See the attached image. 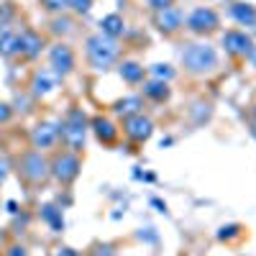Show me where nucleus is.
<instances>
[{
    "instance_id": "obj_1",
    "label": "nucleus",
    "mask_w": 256,
    "mask_h": 256,
    "mask_svg": "<svg viewBox=\"0 0 256 256\" xmlns=\"http://www.w3.org/2000/svg\"><path fill=\"white\" fill-rule=\"evenodd\" d=\"M88 56H90V62H92V67H98V70L110 67L113 59L118 56V44H116V38L105 36V34L90 36V38H88Z\"/></svg>"
},
{
    "instance_id": "obj_2",
    "label": "nucleus",
    "mask_w": 256,
    "mask_h": 256,
    "mask_svg": "<svg viewBox=\"0 0 256 256\" xmlns=\"http://www.w3.org/2000/svg\"><path fill=\"white\" fill-rule=\"evenodd\" d=\"M182 62H184V67L190 72L202 74V72H210L218 64V54H216V49L208 46V44H190L182 52Z\"/></svg>"
},
{
    "instance_id": "obj_3",
    "label": "nucleus",
    "mask_w": 256,
    "mask_h": 256,
    "mask_svg": "<svg viewBox=\"0 0 256 256\" xmlns=\"http://www.w3.org/2000/svg\"><path fill=\"white\" fill-rule=\"evenodd\" d=\"M216 26H218V16H216V10H210V8H198V10H192L190 18H187V28L195 31V34L212 31Z\"/></svg>"
},
{
    "instance_id": "obj_4",
    "label": "nucleus",
    "mask_w": 256,
    "mask_h": 256,
    "mask_svg": "<svg viewBox=\"0 0 256 256\" xmlns=\"http://www.w3.org/2000/svg\"><path fill=\"white\" fill-rule=\"evenodd\" d=\"M64 136H67L70 146H74V148L82 146V141H84V116L80 110L70 113V123L64 126Z\"/></svg>"
},
{
    "instance_id": "obj_5",
    "label": "nucleus",
    "mask_w": 256,
    "mask_h": 256,
    "mask_svg": "<svg viewBox=\"0 0 256 256\" xmlns=\"http://www.w3.org/2000/svg\"><path fill=\"white\" fill-rule=\"evenodd\" d=\"M54 177L56 180H62V182H70V180H74L77 177V172H80V162H77V156H72V154H64V156H59L56 162H54Z\"/></svg>"
},
{
    "instance_id": "obj_6",
    "label": "nucleus",
    "mask_w": 256,
    "mask_h": 256,
    "mask_svg": "<svg viewBox=\"0 0 256 256\" xmlns=\"http://www.w3.org/2000/svg\"><path fill=\"white\" fill-rule=\"evenodd\" d=\"M223 44H226V49H228L230 54H241V56L251 54V49H254L251 38H248L246 34H241V31H228V34L223 36Z\"/></svg>"
},
{
    "instance_id": "obj_7",
    "label": "nucleus",
    "mask_w": 256,
    "mask_h": 256,
    "mask_svg": "<svg viewBox=\"0 0 256 256\" xmlns=\"http://www.w3.org/2000/svg\"><path fill=\"white\" fill-rule=\"evenodd\" d=\"M52 67H54L56 74H70V72H72V67H74V56H72L70 46L59 44V46L52 49Z\"/></svg>"
},
{
    "instance_id": "obj_8",
    "label": "nucleus",
    "mask_w": 256,
    "mask_h": 256,
    "mask_svg": "<svg viewBox=\"0 0 256 256\" xmlns=\"http://www.w3.org/2000/svg\"><path fill=\"white\" fill-rule=\"evenodd\" d=\"M152 128H154L152 120L144 118V116H138V113L126 120V134L131 136V138H136V141H146L148 136H152Z\"/></svg>"
},
{
    "instance_id": "obj_9",
    "label": "nucleus",
    "mask_w": 256,
    "mask_h": 256,
    "mask_svg": "<svg viewBox=\"0 0 256 256\" xmlns=\"http://www.w3.org/2000/svg\"><path fill=\"white\" fill-rule=\"evenodd\" d=\"M24 174L28 180H34V182L44 180L46 177V162H44V156H41V154H28L24 159Z\"/></svg>"
},
{
    "instance_id": "obj_10",
    "label": "nucleus",
    "mask_w": 256,
    "mask_h": 256,
    "mask_svg": "<svg viewBox=\"0 0 256 256\" xmlns=\"http://www.w3.org/2000/svg\"><path fill=\"white\" fill-rule=\"evenodd\" d=\"M156 26L162 28V31H166V34H172V31H177L180 26H182V13L177 10V8H164V10H159V18H156Z\"/></svg>"
},
{
    "instance_id": "obj_11",
    "label": "nucleus",
    "mask_w": 256,
    "mask_h": 256,
    "mask_svg": "<svg viewBox=\"0 0 256 256\" xmlns=\"http://www.w3.org/2000/svg\"><path fill=\"white\" fill-rule=\"evenodd\" d=\"M54 138H56V128H54L52 123H41V126H36V131H34V144H36V146L46 148V146L54 144Z\"/></svg>"
},
{
    "instance_id": "obj_12",
    "label": "nucleus",
    "mask_w": 256,
    "mask_h": 256,
    "mask_svg": "<svg viewBox=\"0 0 256 256\" xmlns=\"http://www.w3.org/2000/svg\"><path fill=\"white\" fill-rule=\"evenodd\" d=\"M18 46H20V54L26 56H36L41 52V38L36 34H20L18 36Z\"/></svg>"
},
{
    "instance_id": "obj_13",
    "label": "nucleus",
    "mask_w": 256,
    "mask_h": 256,
    "mask_svg": "<svg viewBox=\"0 0 256 256\" xmlns=\"http://www.w3.org/2000/svg\"><path fill=\"white\" fill-rule=\"evenodd\" d=\"M233 18H236L241 26H256V10L251 6L236 3V6H233Z\"/></svg>"
},
{
    "instance_id": "obj_14",
    "label": "nucleus",
    "mask_w": 256,
    "mask_h": 256,
    "mask_svg": "<svg viewBox=\"0 0 256 256\" xmlns=\"http://www.w3.org/2000/svg\"><path fill=\"white\" fill-rule=\"evenodd\" d=\"M0 52H3V54H18V52H20V46H18V34H13L10 28L0 31Z\"/></svg>"
},
{
    "instance_id": "obj_15",
    "label": "nucleus",
    "mask_w": 256,
    "mask_h": 256,
    "mask_svg": "<svg viewBox=\"0 0 256 256\" xmlns=\"http://www.w3.org/2000/svg\"><path fill=\"white\" fill-rule=\"evenodd\" d=\"M100 26H102V34H105V36L116 38L118 34H123V18H120V16H105V18L100 20Z\"/></svg>"
},
{
    "instance_id": "obj_16",
    "label": "nucleus",
    "mask_w": 256,
    "mask_h": 256,
    "mask_svg": "<svg viewBox=\"0 0 256 256\" xmlns=\"http://www.w3.org/2000/svg\"><path fill=\"white\" fill-rule=\"evenodd\" d=\"M144 92H146L148 98H154V100H166V98H169V88H166V82H162V80L148 82L146 88H144Z\"/></svg>"
},
{
    "instance_id": "obj_17",
    "label": "nucleus",
    "mask_w": 256,
    "mask_h": 256,
    "mask_svg": "<svg viewBox=\"0 0 256 256\" xmlns=\"http://www.w3.org/2000/svg\"><path fill=\"white\" fill-rule=\"evenodd\" d=\"M95 134L102 138V141H113L116 138V128H113V123L110 120H105V118H95Z\"/></svg>"
},
{
    "instance_id": "obj_18",
    "label": "nucleus",
    "mask_w": 256,
    "mask_h": 256,
    "mask_svg": "<svg viewBox=\"0 0 256 256\" xmlns=\"http://www.w3.org/2000/svg\"><path fill=\"white\" fill-rule=\"evenodd\" d=\"M120 74H123V80H128V82H138V80L144 77V67H138L136 62H126L123 67H120Z\"/></svg>"
},
{
    "instance_id": "obj_19",
    "label": "nucleus",
    "mask_w": 256,
    "mask_h": 256,
    "mask_svg": "<svg viewBox=\"0 0 256 256\" xmlns=\"http://www.w3.org/2000/svg\"><path fill=\"white\" fill-rule=\"evenodd\" d=\"M34 90H36L38 95H46V92H52V90H54V82H52V77H49L46 72L36 74V77H34Z\"/></svg>"
},
{
    "instance_id": "obj_20",
    "label": "nucleus",
    "mask_w": 256,
    "mask_h": 256,
    "mask_svg": "<svg viewBox=\"0 0 256 256\" xmlns=\"http://www.w3.org/2000/svg\"><path fill=\"white\" fill-rule=\"evenodd\" d=\"M138 105H141V100H138V98H128V100H120V102H118V113H123V116H136Z\"/></svg>"
},
{
    "instance_id": "obj_21",
    "label": "nucleus",
    "mask_w": 256,
    "mask_h": 256,
    "mask_svg": "<svg viewBox=\"0 0 256 256\" xmlns=\"http://www.w3.org/2000/svg\"><path fill=\"white\" fill-rule=\"evenodd\" d=\"M44 218H46L54 228H62V216H59V210H56V208L46 205V208H44Z\"/></svg>"
},
{
    "instance_id": "obj_22",
    "label": "nucleus",
    "mask_w": 256,
    "mask_h": 256,
    "mask_svg": "<svg viewBox=\"0 0 256 256\" xmlns=\"http://www.w3.org/2000/svg\"><path fill=\"white\" fill-rule=\"evenodd\" d=\"M67 6H70V8H74L77 13H88V10H90V6H92V0H67Z\"/></svg>"
},
{
    "instance_id": "obj_23",
    "label": "nucleus",
    "mask_w": 256,
    "mask_h": 256,
    "mask_svg": "<svg viewBox=\"0 0 256 256\" xmlns=\"http://www.w3.org/2000/svg\"><path fill=\"white\" fill-rule=\"evenodd\" d=\"M154 74H156L159 80H172V77H174V72L169 70L166 64H156V67H154Z\"/></svg>"
},
{
    "instance_id": "obj_24",
    "label": "nucleus",
    "mask_w": 256,
    "mask_h": 256,
    "mask_svg": "<svg viewBox=\"0 0 256 256\" xmlns=\"http://www.w3.org/2000/svg\"><path fill=\"white\" fill-rule=\"evenodd\" d=\"M49 10H59V8H67V0H41Z\"/></svg>"
},
{
    "instance_id": "obj_25",
    "label": "nucleus",
    "mask_w": 256,
    "mask_h": 256,
    "mask_svg": "<svg viewBox=\"0 0 256 256\" xmlns=\"http://www.w3.org/2000/svg\"><path fill=\"white\" fill-rule=\"evenodd\" d=\"M148 6H152V8H156V10H164V8H169V6H172V0H148Z\"/></svg>"
},
{
    "instance_id": "obj_26",
    "label": "nucleus",
    "mask_w": 256,
    "mask_h": 256,
    "mask_svg": "<svg viewBox=\"0 0 256 256\" xmlns=\"http://www.w3.org/2000/svg\"><path fill=\"white\" fill-rule=\"evenodd\" d=\"M10 118V110H8V105H0V120H8Z\"/></svg>"
},
{
    "instance_id": "obj_27",
    "label": "nucleus",
    "mask_w": 256,
    "mask_h": 256,
    "mask_svg": "<svg viewBox=\"0 0 256 256\" xmlns=\"http://www.w3.org/2000/svg\"><path fill=\"white\" fill-rule=\"evenodd\" d=\"M10 256H26V251H24V248H18V246H16V248H10Z\"/></svg>"
},
{
    "instance_id": "obj_28",
    "label": "nucleus",
    "mask_w": 256,
    "mask_h": 256,
    "mask_svg": "<svg viewBox=\"0 0 256 256\" xmlns=\"http://www.w3.org/2000/svg\"><path fill=\"white\" fill-rule=\"evenodd\" d=\"M59 256H77L72 248H64V251H59Z\"/></svg>"
}]
</instances>
